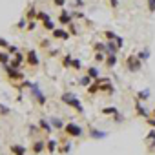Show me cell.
I'll return each instance as SVG.
<instances>
[{"label":"cell","instance_id":"obj_49","mask_svg":"<svg viewBox=\"0 0 155 155\" xmlns=\"http://www.w3.org/2000/svg\"><path fill=\"white\" fill-rule=\"evenodd\" d=\"M151 117H155V106H153V110H151Z\"/></svg>","mask_w":155,"mask_h":155},{"label":"cell","instance_id":"obj_11","mask_svg":"<svg viewBox=\"0 0 155 155\" xmlns=\"http://www.w3.org/2000/svg\"><path fill=\"white\" fill-rule=\"evenodd\" d=\"M44 148H46V140H42V139H37V140H33V146H31V150H33V153H35V155H40V153L44 151Z\"/></svg>","mask_w":155,"mask_h":155},{"label":"cell","instance_id":"obj_7","mask_svg":"<svg viewBox=\"0 0 155 155\" xmlns=\"http://www.w3.org/2000/svg\"><path fill=\"white\" fill-rule=\"evenodd\" d=\"M22 62H26V53L18 51V53H15V55L11 57V60H9V66H11V68H17V69H20Z\"/></svg>","mask_w":155,"mask_h":155},{"label":"cell","instance_id":"obj_5","mask_svg":"<svg viewBox=\"0 0 155 155\" xmlns=\"http://www.w3.org/2000/svg\"><path fill=\"white\" fill-rule=\"evenodd\" d=\"M64 133L71 139V137H82V128L77 124V122H68L66 126H64Z\"/></svg>","mask_w":155,"mask_h":155},{"label":"cell","instance_id":"obj_29","mask_svg":"<svg viewBox=\"0 0 155 155\" xmlns=\"http://www.w3.org/2000/svg\"><path fill=\"white\" fill-rule=\"evenodd\" d=\"M62 142H64V144H62V146L58 148V151H60V153L64 155V153H68V151H71V142H69V140H62Z\"/></svg>","mask_w":155,"mask_h":155},{"label":"cell","instance_id":"obj_38","mask_svg":"<svg viewBox=\"0 0 155 155\" xmlns=\"http://www.w3.org/2000/svg\"><path fill=\"white\" fill-rule=\"evenodd\" d=\"M8 53H9V55H15V53H18V48L9 44V46H8Z\"/></svg>","mask_w":155,"mask_h":155},{"label":"cell","instance_id":"obj_44","mask_svg":"<svg viewBox=\"0 0 155 155\" xmlns=\"http://www.w3.org/2000/svg\"><path fill=\"white\" fill-rule=\"evenodd\" d=\"M8 46H9V44H8V40L0 37V48H6V49H8Z\"/></svg>","mask_w":155,"mask_h":155},{"label":"cell","instance_id":"obj_32","mask_svg":"<svg viewBox=\"0 0 155 155\" xmlns=\"http://www.w3.org/2000/svg\"><path fill=\"white\" fill-rule=\"evenodd\" d=\"M37 20H40V22H46V20H49V15H48L46 11H40V9H38V15H37Z\"/></svg>","mask_w":155,"mask_h":155},{"label":"cell","instance_id":"obj_8","mask_svg":"<svg viewBox=\"0 0 155 155\" xmlns=\"http://www.w3.org/2000/svg\"><path fill=\"white\" fill-rule=\"evenodd\" d=\"M99 93H115V88H113V82L110 79H101V88H99Z\"/></svg>","mask_w":155,"mask_h":155},{"label":"cell","instance_id":"obj_35","mask_svg":"<svg viewBox=\"0 0 155 155\" xmlns=\"http://www.w3.org/2000/svg\"><path fill=\"white\" fill-rule=\"evenodd\" d=\"M37 28V22L35 20H28V26H26V31H33Z\"/></svg>","mask_w":155,"mask_h":155},{"label":"cell","instance_id":"obj_16","mask_svg":"<svg viewBox=\"0 0 155 155\" xmlns=\"http://www.w3.org/2000/svg\"><path fill=\"white\" fill-rule=\"evenodd\" d=\"M115 64H117V55H106V60H104V66L108 68V69H111V68H115Z\"/></svg>","mask_w":155,"mask_h":155},{"label":"cell","instance_id":"obj_31","mask_svg":"<svg viewBox=\"0 0 155 155\" xmlns=\"http://www.w3.org/2000/svg\"><path fill=\"white\" fill-rule=\"evenodd\" d=\"M71 69H75V71L82 69V62H81L79 58H73V62H71Z\"/></svg>","mask_w":155,"mask_h":155},{"label":"cell","instance_id":"obj_40","mask_svg":"<svg viewBox=\"0 0 155 155\" xmlns=\"http://www.w3.org/2000/svg\"><path fill=\"white\" fill-rule=\"evenodd\" d=\"M9 113V108L4 106V104H0V115H8Z\"/></svg>","mask_w":155,"mask_h":155},{"label":"cell","instance_id":"obj_10","mask_svg":"<svg viewBox=\"0 0 155 155\" xmlns=\"http://www.w3.org/2000/svg\"><path fill=\"white\" fill-rule=\"evenodd\" d=\"M51 37H53V38H58V40H69V38H71V35H69L66 29H62V28H55V29L51 31Z\"/></svg>","mask_w":155,"mask_h":155},{"label":"cell","instance_id":"obj_12","mask_svg":"<svg viewBox=\"0 0 155 155\" xmlns=\"http://www.w3.org/2000/svg\"><path fill=\"white\" fill-rule=\"evenodd\" d=\"M117 55L119 53V46L115 44V40H106V55Z\"/></svg>","mask_w":155,"mask_h":155},{"label":"cell","instance_id":"obj_25","mask_svg":"<svg viewBox=\"0 0 155 155\" xmlns=\"http://www.w3.org/2000/svg\"><path fill=\"white\" fill-rule=\"evenodd\" d=\"M71 62H73V55L71 53H66L62 57V68H71Z\"/></svg>","mask_w":155,"mask_h":155},{"label":"cell","instance_id":"obj_6","mask_svg":"<svg viewBox=\"0 0 155 155\" xmlns=\"http://www.w3.org/2000/svg\"><path fill=\"white\" fill-rule=\"evenodd\" d=\"M26 64H28L29 68H37V66L40 64V58H38V55H37L35 49L26 51Z\"/></svg>","mask_w":155,"mask_h":155},{"label":"cell","instance_id":"obj_9","mask_svg":"<svg viewBox=\"0 0 155 155\" xmlns=\"http://www.w3.org/2000/svg\"><path fill=\"white\" fill-rule=\"evenodd\" d=\"M73 22V17H71V13H69V9H60V15H58V24H62V26H69Z\"/></svg>","mask_w":155,"mask_h":155},{"label":"cell","instance_id":"obj_26","mask_svg":"<svg viewBox=\"0 0 155 155\" xmlns=\"http://www.w3.org/2000/svg\"><path fill=\"white\" fill-rule=\"evenodd\" d=\"M117 113H119V110H117L115 106H106V108H102V115H108V117L111 115V117H113V115H117Z\"/></svg>","mask_w":155,"mask_h":155},{"label":"cell","instance_id":"obj_45","mask_svg":"<svg viewBox=\"0 0 155 155\" xmlns=\"http://www.w3.org/2000/svg\"><path fill=\"white\" fill-rule=\"evenodd\" d=\"M110 6H111V9H117L119 8V0H110Z\"/></svg>","mask_w":155,"mask_h":155},{"label":"cell","instance_id":"obj_48","mask_svg":"<svg viewBox=\"0 0 155 155\" xmlns=\"http://www.w3.org/2000/svg\"><path fill=\"white\" fill-rule=\"evenodd\" d=\"M48 46H49V40H42L40 42V48H48Z\"/></svg>","mask_w":155,"mask_h":155},{"label":"cell","instance_id":"obj_28","mask_svg":"<svg viewBox=\"0 0 155 155\" xmlns=\"http://www.w3.org/2000/svg\"><path fill=\"white\" fill-rule=\"evenodd\" d=\"M9 60H11V55H9V53L0 51V64H2V66H6V64H9Z\"/></svg>","mask_w":155,"mask_h":155},{"label":"cell","instance_id":"obj_34","mask_svg":"<svg viewBox=\"0 0 155 155\" xmlns=\"http://www.w3.org/2000/svg\"><path fill=\"white\" fill-rule=\"evenodd\" d=\"M93 58H95V62H104L106 60V53H95Z\"/></svg>","mask_w":155,"mask_h":155},{"label":"cell","instance_id":"obj_46","mask_svg":"<svg viewBox=\"0 0 155 155\" xmlns=\"http://www.w3.org/2000/svg\"><path fill=\"white\" fill-rule=\"evenodd\" d=\"M17 28H18V29H26V20L22 18V20H20L18 24H17Z\"/></svg>","mask_w":155,"mask_h":155},{"label":"cell","instance_id":"obj_13","mask_svg":"<svg viewBox=\"0 0 155 155\" xmlns=\"http://www.w3.org/2000/svg\"><path fill=\"white\" fill-rule=\"evenodd\" d=\"M9 150H11V155H26V146L22 144H11Z\"/></svg>","mask_w":155,"mask_h":155},{"label":"cell","instance_id":"obj_2","mask_svg":"<svg viewBox=\"0 0 155 155\" xmlns=\"http://www.w3.org/2000/svg\"><path fill=\"white\" fill-rule=\"evenodd\" d=\"M124 68H126V71L135 73V71H139V69L142 68V60L137 57V53H135V55H128L126 60H124Z\"/></svg>","mask_w":155,"mask_h":155},{"label":"cell","instance_id":"obj_42","mask_svg":"<svg viewBox=\"0 0 155 155\" xmlns=\"http://www.w3.org/2000/svg\"><path fill=\"white\" fill-rule=\"evenodd\" d=\"M73 6L75 8H84V0H73Z\"/></svg>","mask_w":155,"mask_h":155},{"label":"cell","instance_id":"obj_21","mask_svg":"<svg viewBox=\"0 0 155 155\" xmlns=\"http://www.w3.org/2000/svg\"><path fill=\"white\" fill-rule=\"evenodd\" d=\"M37 15H38V11L35 9V6H29L26 11V20H33V18H37Z\"/></svg>","mask_w":155,"mask_h":155},{"label":"cell","instance_id":"obj_36","mask_svg":"<svg viewBox=\"0 0 155 155\" xmlns=\"http://www.w3.org/2000/svg\"><path fill=\"white\" fill-rule=\"evenodd\" d=\"M148 11L155 13V0H148Z\"/></svg>","mask_w":155,"mask_h":155},{"label":"cell","instance_id":"obj_33","mask_svg":"<svg viewBox=\"0 0 155 155\" xmlns=\"http://www.w3.org/2000/svg\"><path fill=\"white\" fill-rule=\"evenodd\" d=\"M42 28H44V29H48V31H53V29H55V24H53V20L49 18V20L42 22Z\"/></svg>","mask_w":155,"mask_h":155},{"label":"cell","instance_id":"obj_37","mask_svg":"<svg viewBox=\"0 0 155 155\" xmlns=\"http://www.w3.org/2000/svg\"><path fill=\"white\" fill-rule=\"evenodd\" d=\"M115 44H117V46H119V49H122V46H124V38H122V37H119V35H117V38H115Z\"/></svg>","mask_w":155,"mask_h":155},{"label":"cell","instance_id":"obj_22","mask_svg":"<svg viewBox=\"0 0 155 155\" xmlns=\"http://www.w3.org/2000/svg\"><path fill=\"white\" fill-rule=\"evenodd\" d=\"M49 122H51V126H53L55 130H64V126H66V124L62 122V119H58V117H53Z\"/></svg>","mask_w":155,"mask_h":155},{"label":"cell","instance_id":"obj_24","mask_svg":"<svg viewBox=\"0 0 155 155\" xmlns=\"http://www.w3.org/2000/svg\"><path fill=\"white\" fill-rule=\"evenodd\" d=\"M137 57H139V58H140L142 62H146V60H148V58L151 57V53H150V49H148V48H144V49H140V51L137 53Z\"/></svg>","mask_w":155,"mask_h":155},{"label":"cell","instance_id":"obj_19","mask_svg":"<svg viewBox=\"0 0 155 155\" xmlns=\"http://www.w3.org/2000/svg\"><path fill=\"white\" fill-rule=\"evenodd\" d=\"M91 82H93V79H91V77L86 73L84 77H81V79H79V82H77V84H79V86H82V88H88Z\"/></svg>","mask_w":155,"mask_h":155},{"label":"cell","instance_id":"obj_41","mask_svg":"<svg viewBox=\"0 0 155 155\" xmlns=\"http://www.w3.org/2000/svg\"><path fill=\"white\" fill-rule=\"evenodd\" d=\"M146 122H148V126H150V128H153V130H155V117H148V119H146Z\"/></svg>","mask_w":155,"mask_h":155},{"label":"cell","instance_id":"obj_1","mask_svg":"<svg viewBox=\"0 0 155 155\" xmlns=\"http://www.w3.org/2000/svg\"><path fill=\"white\" fill-rule=\"evenodd\" d=\"M60 101H62L66 106L73 108L79 115H82V113H84V108H82V104H81V99L77 97L75 93H71V91H64V93H62V97H60Z\"/></svg>","mask_w":155,"mask_h":155},{"label":"cell","instance_id":"obj_4","mask_svg":"<svg viewBox=\"0 0 155 155\" xmlns=\"http://www.w3.org/2000/svg\"><path fill=\"white\" fill-rule=\"evenodd\" d=\"M29 91H31V97L35 99V102L37 104H40V106H46V102H48V99H46V95L42 93V90H40V86L38 84H31V88H29Z\"/></svg>","mask_w":155,"mask_h":155},{"label":"cell","instance_id":"obj_23","mask_svg":"<svg viewBox=\"0 0 155 155\" xmlns=\"http://www.w3.org/2000/svg\"><path fill=\"white\" fill-rule=\"evenodd\" d=\"M93 51L95 53H106V42H93Z\"/></svg>","mask_w":155,"mask_h":155},{"label":"cell","instance_id":"obj_43","mask_svg":"<svg viewBox=\"0 0 155 155\" xmlns=\"http://www.w3.org/2000/svg\"><path fill=\"white\" fill-rule=\"evenodd\" d=\"M68 28H69V33H71V35H77V28H75V24H73V22H71Z\"/></svg>","mask_w":155,"mask_h":155},{"label":"cell","instance_id":"obj_17","mask_svg":"<svg viewBox=\"0 0 155 155\" xmlns=\"http://www.w3.org/2000/svg\"><path fill=\"white\" fill-rule=\"evenodd\" d=\"M150 95H151V91H150V90H140V91H137V95H135V97H137V101H139V102H144V101H148V99H150Z\"/></svg>","mask_w":155,"mask_h":155},{"label":"cell","instance_id":"obj_30","mask_svg":"<svg viewBox=\"0 0 155 155\" xmlns=\"http://www.w3.org/2000/svg\"><path fill=\"white\" fill-rule=\"evenodd\" d=\"M102 37H104L106 40H115V38H117V33H113V31H110V29H106V31L102 33Z\"/></svg>","mask_w":155,"mask_h":155},{"label":"cell","instance_id":"obj_18","mask_svg":"<svg viewBox=\"0 0 155 155\" xmlns=\"http://www.w3.org/2000/svg\"><path fill=\"white\" fill-rule=\"evenodd\" d=\"M90 137H91V139H106V137H108V133H106V131H101V130L91 128V130H90Z\"/></svg>","mask_w":155,"mask_h":155},{"label":"cell","instance_id":"obj_20","mask_svg":"<svg viewBox=\"0 0 155 155\" xmlns=\"http://www.w3.org/2000/svg\"><path fill=\"white\" fill-rule=\"evenodd\" d=\"M58 148V142L57 140H53V139H49V140H46V150H48V153H55V150Z\"/></svg>","mask_w":155,"mask_h":155},{"label":"cell","instance_id":"obj_15","mask_svg":"<svg viewBox=\"0 0 155 155\" xmlns=\"http://www.w3.org/2000/svg\"><path fill=\"white\" fill-rule=\"evenodd\" d=\"M38 130H40V131H44V133H51L53 126H51V122H48V120L40 119V120H38Z\"/></svg>","mask_w":155,"mask_h":155},{"label":"cell","instance_id":"obj_14","mask_svg":"<svg viewBox=\"0 0 155 155\" xmlns=\"http://www.w3.org/2000/svg\"><path fill=\"white\" fill-rule=\"evenodd\" d=\"M135 111H137V115H139V117H144V119H148V117H150L148 110H146V108H144V106H142L139 101L135 102Z\"/></svg>","mask_w":155,"mask_h":155},{"label":"cell","instance_id":"obj_47","mask_svg":"<svg viewBox=\"0 0 155 155\" xmlns=\"http://www.w3.org/2000/svg\"><path fill=\"white\" fill-rule=\"evenodd\" d=\"M58 53H60L58 49H49V53H48V55H49V57H57Z\"/></svg>","mask_w":155,"mask_h":155},{"label":"cell","instance_id":"obj_27","mask_svg":"<svg viewBox=\"0 0 155 155\" xmlns=\"http://www.w3.org/2000/svg\"><path fill=\"white\" fill-rule=\"evenodd\" d=\"M88 75L91 77L93 81H95V79H99V77H101V75H99V68H95V66H90V68H88Z\"/></svg>","mask_w":155,"mask_h":155},{"label":"cell","instance_id":"obj_39","mask_svg":"<svg viewBox=\"0 0 155 155\" xmlns=\"http://www.w3.org/2000/svg\"><path fill=\"white\" fill-rule=\"evenodd\" d=\"M53 6H57V8H64V6H66V0H53Z\"/></svg>","mask_w":155,"mask_h":155},{"label":"cell","instance_id":"obj_3","mask_svg":"<svg viewBox=\"0 0 155 155\" xmlns=\"http://www.w3.org/2000/svg\"><path fill=\"white\" fill-rule=\"evenodd\" d=\"M4 68V71H6V75H8V79H9V82H22L24 81V75H22V71L20 69H17V68H11L9 64H6V66H2Z\"/></svg>","mask_w":155,"mask_h":155}]
</instances>
